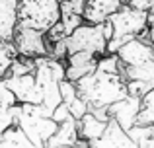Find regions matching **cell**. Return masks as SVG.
<instances>
[{"label": "cell", "mask_w": 154, "mask_h": 148, "mask_svg": "<svg viewBox=\"0 0 154 148\" xmlns=\"http://www.w3.org/2000/svg\"><path fill=\"white\" fill-rule=\"evenodd\" d=\"M14 115L16 125L37 148H45L59 127V123L53 121L51 115L41 105H33V103H18L14 107Z\"/></svg>", "instance_id": "7a4b0ae2"}, {"label": "cell", "mask_w": 154, "mask_h": 148, "mask_svg": "<svg viewBox=\"0 0 154 148\" xmlns=\"http://www.w3.org/2000/svg\"><path fill=\"white\" fill-rule=\"evenodd\" d=\"M109 26H111V39L107 41V53H117L121 45L146 31V12L137 10L131 6H121L115 14L109 16Z\"/></svg>", "instance_id": "3957f363"}, {"label": "cell", "mask_w": 154, "mask_h": 148, "mask_svg": "<svg viewBox=\"0 0 154 148\" xmlns=\"http://www.w3.org/2000/svg\"><path fill=\"white\" fill-rule=\"evenodd\" d=\"M72 148H92V144H90L88 140H84V138H80V137H78V140L72 144Z\"/></svg>", "instance_id": "cb8c5ba5"}, {"label": "cell", "mask_w": 154, "mask_h": 148, "mask_svg": "<svg viewBox=\"0 0 154 148\" xmlns=\"http://www.w3.org/2000/svg\"><path fill=\"white\" fill-rule=\"evenodd\" d=\"M18 59V51H16L12 41H0V80L6 78L10 72L12 62Z\"/></svg>", "instance_id": "2e32d148"}, {"label": "cell", "mask_w": 154, "mask_h": 148, "mask_svg": "<svg viewBox=\"0 0 154 148\" xmlns=\"http://www.w3.org/2000/svg\"><path fill=\"white\" fill-rule=\"evenodd\" d=\"M139 125H154V88L140 98V111L137 117Z\"/></svg>", "instance_id": "e0dca14e"}, {"label": "cell", "mask_w": 154, "mask_h": 148, "mask_svg": "<svg viewBox=\"0 0 154 148\" xmlns=\"http://www.w3.org/2000/svg\"><path fill=\"white\" fill-rule=\"evenodd\" d=\"M60 12H74V14H82L86 0H59Z\"/></svg>", "instance_id": "ffe728a7"}, {"label": "cell", "mask_w": 154, "mask_h": 148, "mask_svg": "<svg viewBox=\"0 0 154 148\" xmlns=\"http://www.w3.org/2000/svg\"><path fill=\"white\" fill-rule=\"evenodd\" d=\"M45 148H72V146H45Z\"/></svg>", "instance_id": "d4e9b609"}, {"label": "cell", "mask_w": 154, "mask_h": 148, "mask_svg": "<svg viewBox=\"0 0 154 148\" xmlns=\"http://www.w3.org/2000/svg\"><path fill=\"white\" fill-rule=\"evenodd\" d=\"M139 111H140V98H135V95H125L119 101L111 103L107 107L109 119H113L123 131H129L137 123Z\"/></svg>", "instance_id": "ba28073f"}, {"label": "cell", "mask_w": 154, "mask_h": 148, "mask_svg": "<svg viewBox=\"0 0 154 148\" xmlns=\"http://www.w3.org/2000/svg\"><path fill=\"white\" fill-rule=\"evenodd\" d=\"M16 12L18 26L47 33L60 18V4L59 0H16Z\"/></svg>", "instance_id": "5b68a950"}, {"label": "cell", "mask_w": 154, "mask_h": 148, "mask_svg": "<svg viewBox=\"0 0 154 148\" xmlns=\"http://www.w3.org/2000/svg\"><path fill=\"white\" fill-rule=\"evenodd\" d=\"M51 119L55 123H63V121H68V119H74V117H72L70 111L66 109V105H64V103H60V105H57L55 111L51 113Z\"/></svg>", "instance_id": "44dd1931"}, {"label": "cell", "mask_w": 154, "mask_h": 148, "mask_svg": "<svg viewBox=\"0 0 154 148\" xmlns=\"http://www.w3.org/2000/svg\"><path fill=\"white\" fill-rule=\"evenodd\" d=\"M76 94L92 107H109L111 103L119 101L127 94V82L123 76V66L115 53H107L100 57L98 66L94 72L74 82Z\"/></svg>", "instance_id": "6da1fadb"}, {"label": "cell", "mask_w": 154, "mask_h": 148, "mask_svg": "<svg viewBox=\"0 0 154 148\" xmlns=\"http://www.w3.org/2000/svg\"><path fill=\"white\" fill-rule=\"evenodd\" d=\"M100 57L90 53H70L64 59V80L68 82H78L80 78L88 76L90 72H94L98 66Z\"/></svg>", "instance_id": "9c48e42d"}, {"label": "cell", "mask_w": 154, "mask_h": 148, "mask_svg": "<svg viewBox=\"0 0 154 148\" xmlns=\"http://www.w3.org/2000/svg\"><path fill=\"white\" fill-rule=\"evenodd\" d=\"M0 134H2V133H0Z\"/></svg>", "instance_id": "484cf974"}, {"label": "cell", "mask_w": 154, "mask_h": 148, "mask_svg": "<svg viewBox=\"0 0 154 148\" xmlns=\"http://www.w3.org/2000/svg\"><path fill=\"white\" fill-rule=\"evenodd\" d=\"M78 140V125L76 119H68V121L59 123L55 134L49 138L47 146H72Z\"/></svg>", "instance_id": "5bb4252c"}, {"label": "cell", "mask_w": 154, "mask_h": 148, "mask_svg": "<svg viewBox=\"0 0 154 148\" xmlns=\"http://www.w3.org/2000/svg\"><path fill=\"white\" fill-rule=\"evenodd\" d=\"M123 4L131 6V8H137V10H144V12L154 8V0H123Z\"/></svg>", "instance_id": "7402d4cb"}, {"label": "cell", "mask_w": 154, "mask_h": 148, "mask_svg": "<svg viewBox=\"0 0 154 148\" xmlns=\"http://www.w3.org/2000/svg\"><path fill=\"white\" fill-rule=\"evenodd\" d=\"M14 107H16V105H14ZM14 107H4V105H0V133H4L8 127L16 125Z\"/></svg>", "instance_id": "ac0fdd59"}, {"label": "cell", "mask_w": 154, "mask_h": 148, "mask_svg": "<svg viewBox=\"0 0 154 148\" xmlns=\"http://www.w3.org/2000/svg\"><path fill=\"white\" fill-rule=\"evenodd\" d=\"M146 29H148L150 39H154V8H150L146 12Z\"/></svg>", "instance_id": "603a6c76"}, {"label": "cell", "mask_w": 154, "mask_h": 148, "mask_svg": "<svg viewBox=\"0 0 154 148\" xmlns=\"http://www.w3.org/2000/svg\"><path fill=\"white\" fill-rule=\"evenodd\" d=\"M2 82L10 88V92L16 95L18 103H33V105H41L43 95H41V90H39L33 74L6 76V78H2Z\"/></svg>", "instance_id": "52a82bcc"}, {"label": "cell", "mask_w": 154, "mask_h": 148, "mask_svg": "<svg viewBox=\"0 0 154 148\" xmlns=\"http://www.w3.org/2000/svg\"><path fill=\"white\" fill-rule=\"evenodd\" d=\"M76 125H78V137L80 138H84V140H88V142H94L102 137V133L105 131L107 123L100 121L98 117H94V115L88 111L86 115H82V117L76 121Z\"/></svg>", "instance_id": "4fadbf2b"}, {"label": "cell", "mask_w": 154, "mask_h": 148, "mask_svg": "<svg viewBox=\"0 0 154 148\" xmlns=\"http://www.w3.org/2000/svg\"><path fill=\"white\" fill-rule=\"evenodd\" d=\"M18 27L16 0H0V41H12Z\"/></svg>", "instance_id": "7c38bea8"}, {"label": "cell", "mask_w": 154, "mask_h": 148, "mask_svg": "<svg viewBox=\"0 0 154 148\" xmlns=\"http://www.w3.org/2000/svg\"><path fill=\"white\" fill-rule=\"evenodd\" d=\"M123 6V0H86L82 18L86 23H103Z\"/></svg>", "instance_id": "8fae6325"}, {"label": "cell", "mask_w": 154, "mask_h": 148, "mask_svg": "<svg viewBox=\"0 0 154 148\" xmlns=\"http://www.w3.org/2000/svg\"><path fill=\"white\" fill-rule=\"evenodd\" d=\"M92 148H137L135 140L129 137L127 131H123L113 119L107 121V127L98 140L90 142Z\"/></svg>", "instance_id": "30bf717a"}, {"label": "cell", "mask_w": 154, "mask_h": 148, "mask_svg": "<svg viewBox=\"0 0 154 148\" xmlns=\"http://www.w3.org/2000/svg\"><path fill=\"white\" fill-rule=\"evenodd\" d=\"M111 39V26L103 23H80L66 37V55L90 53L96 57L107 55V41Z\"/></svg>", "instance_id": "277c9868"}, {"label": "cell", "mask_w": 154, "mask_h": 148, "mask_svg": "<svg viewBox=\"0 0 154 148\" xmlns=\"http://www.w3.org/2000/svg\"><path fill=\"white\" fill-rule=\"evenodd\" d=\"M0 105H4V107H14V105H18L16 95L12 94L10 88H8L2 80H0Z\"/></svg>", "instance_id": "d6986e66"}, {"label": "cell", "mask_w": 154, "mask_h": 148, "mask_svg": "<svg viewBox=\"0 0 154 148\" xmlns=\"http://www.w3.org/2000/svg\"><path fill=\"white\" fill-rule=\"evenodd\" d=\"M0 148H37L18 125H12L0 134Z\"/></svg>", "instance_id": "9a60e30c"}, {"label": "cell", "mask_w": 154, "mask_h": 148, "mask_svg": "<svg viewBox=\"0 0 154 148\" xmlns=\"http://www.w3.org/2000/svg\"><path fill=\"white\" fill-rule=\"evenodd\" d=\"M12 43H14L20 57L39 59V57H47V53H49V43H47L45 33L37 29H29V27H22V26L16 27Z\"/></svg>", "instance_id": "8992f818"}]
</instances>
